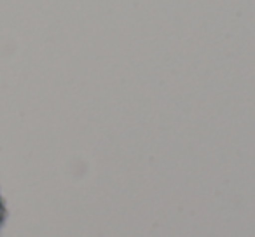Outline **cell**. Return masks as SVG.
<instances>
[{
  "instance_id": "1",
  "label": "cell",
  "mask_w": 255,
  "mask_h": 237,
  "mask_svg": "<svg viewBox=\"0 0 255 237\" xmlns=\"http://www.w3.org/2000/svg\"><path fill=\"white\" fill-rule=\"evenodd\" d=\"M5 220H7V208H5V201L0 194V230L5 225Z\"/></svg>"
}]
</instances>
